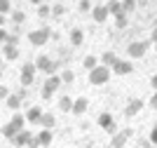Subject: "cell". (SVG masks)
Returning a JSON list of instances; mask_svg holds the SVG:
<instances>
[{
  "instance_id": "46",
  "label": "cell",
  "mask_w": 157,
  "mask_h": 148,
  "mask_svg": "<svg viewBox=\"0 0 157 148\" xmlns=\"http://www.w3.org/2000/svg\"><path fill=\"white\" fill-rule=\"evenodd\" d=\"M0 75H2V73H0Z\"/></svg>"
},
{
  "instance_id": "29",
  "label": "cell",
  "mask_w": 157,
  "mask_h": 148,
  "mask_svg": "<svg viewBox=\"0 0 157 148\" xmlns=\"http://www.w3.org/2000/svg\"><path fill=\"white\" fill-rule=\"evenodd\" d=\"M49 14H52V7L49 5H45V2L38 5V17H49Z\"/></svg>"
},
{
  "instance_id": "16",
  "label": "cell",
  "mask_w": 157,
  "mask_h": 148,
  "mask_svg": "<svg viewBox=\"0 0 157 148\" xmlns=\"http://www.w3.org/2000/svg\"><path fill=\"white\" fill-rule=\"evenodd\" d=\"M35 139L40 141V146H42V148H45V146H52L54 132H52V129H40L38 134H35Z\"/></svg>"
},
{
  "instance_id": "9",
  "label": "cell",
  "mask_w": 157,
  "mask_h": 148,
  "mask_svg": "<svg viewBox=\"0 0 157 148\" xmlns=\"http://www.w3.org/2000/svg\"><path fill=\"white\" fill-rule=\"evenodd\" d=\"M35 64H24V68H21V75H19V80H21V85L24 87H28V85H33L35 82Z\"/></svg>"
},
{
  "instance_id": "45",
  "label": "cell",
  "mask_w": 157,
  "mask_h": 148,
  "mask_svg": "<svg viewBox=\"0 0 157 148\" xmlns=\"http://www.w3.org/2000/svg\"><path fill=\"white\" fill-rule=\"evenodd\" d=\"M45 148H49V146H45Z\"/></svg>"
},
{
  "instance_id": "34",
  "label": "cell",
  "mask_w": 157,
  "mask_h": 148,
  "mask_svg": "<svg viewBox=\"0 0 157 148\" xmlns=\"http://www.w3.org/2000/svg\"><path fill=\"white\" fill-rule=\"evenodd\" d=\"M10 94H12V92H10V87H5V85H0V99H7Z\"/></svg>"
},
{
  "instance_id": "18",
  "label": "cell",
  "mask_w": 157,
  "mask_h": 148,
  "mask_svg": "<svg viewBox=\"0 0 157 148\" xmlns=\"http://www.w3.org/2000/svg\"><path fill=\"white\" fill-rule=\"evenodd\" d=\"M33 64H35V71H42V73H45L47 68H49V66H52V59L47 57V54H40V57L35 59V61H33Z\"/></svg>"
},
{
  "instance_id": "12",
  "label": "cell",
  "mask_w": 157,
  "mask_h": 148,
  "mask_svg": "<svg viewBox=\"0 0 157 148\" xmlns=\"http://www.w3.org/2000/svg\"><path fill=\"white\" fill-rule=\"evenodd\" d=\"M87 108H89V99L87 97H78V99H73V115H85Z\"/></svg>"
},
{
  "instance_id": "8",
  "label": "cell",
  "mask_w": 157,
  "mask_h": 148,
  "mask_svg": "<svg viewBox=\"0 0 157 148\" xmlns=\"http://www.w3.org/2000/svg\"><path fill=\"white\" fill-rule=\"evenodd\" d=\"M113 75H129L134 73V64H131V59H117V64L110 68Z\"/></svg>"
},
{
  "instance_id": "6",
  "label": "cell",
  "mask_w": 157,
  "mask_h": 148,
  "mask_svg": "<svg viewBox=\"0 0 157 148\" xmlns=\"http://www.w3.org/2000/svg\"><path fill=\"white\" fill-rule=\"evenodd\" d=\"M49 35H52L49 28H35V31L28 33V42H31L33 47H42L47 40H49Z\"/></svg>"
},
{
  "instance_id": "10",
  "label": "cell",
  "mask_w": 157,
  "mask_h": 148,
  "mask_svg": "<svg viewBox=\"0 0 157 148\" xmlns=\"http://www.w3.org/2000/svg\"><path fill=\"white\" fill-rule=\"evenodd\" d=\"M143 106H145V101H143V99H129V101H127V106H124V115H127V118L138 115Z\"/></svg>"
},
{
  "instance_id": "11",
  "label": "cell",
  "mask_w": 157,
  "mask_h": 148,
  "mask_svg": "<svg viewBox=\"0 0 157 148\" xmlns=\"http://www.w3.org/2000/svg\"><path fill=\"white\" fill-rule=\"evenodd\" d=\"M31 136H33V132H31V129H21V132H17V134H14L12 139H10V141H12L17 148H24L28 141H31Z\"/></svg>"
},
{
  "instance_id": "2",
  "label": "cell",
  "mask_w": 157,
  "mask_h": 148,
  "mask_svg": "<svg viewBox=\"0 0 157 148\" xmlns=\"http://www.w3.org/2000/svg\"><path fill=\"white\" fill-rule=\"evenodd\" d=\"M110 68L103 64H98L96 68H92V71L87 73V80H89V85H94V87H98V85H105L108 80H110Z\"/></svg>"
},
{
  "instance_id": "36",
  "label": "cell",
  "mask_w": 157,
  "mask_h": 148,
  "mask_svg": "<svg viewBox=\"0 0 157 148\" xmlns=\"http://www.w3.org/2000/svg\"><path fill=\"white\" fill-rule=\"evenodd\" d=\"M148 141H150V143H157V125L150 129V136H148Z\"/></svg>"
},
{
  "instance_id": "43",
  "label": "cell",
  "mask_w": 157,
  "mask_h": 148,
  "mask_svg": "<svg viewBox=\"0 0 157 148\" xmlns=\"http://www.w3.org/2000/svg\"><path fill=\"white\" fill-rule=\"evenodd\" d=\"M2 64H5V59H2V54H0V68H2Z\"/></svg>"
},
{
  "instance_id": "22",
  "label": "cell",
  "mask_w": 157,
  "mask_h": 148,
  "mask_svg": "<svg viewBox=\"0 0 157 148\" xmlns=\"http://www.w3.org/2000/svg\"><path fill=\"white\" fill-rule=\"evenodd\" d=\"M117 54H115V52H103V54H101V61H103V66H108V68H113V66L117 64Z\"/></svg>"
},
{
  "instance_id": "44",
  "label": "cell",
  "mask_w": 157,
  "mask_h": 148,
  "mask_svg": "<svg viewBox=\"0 0 157 148\" xmlns=\"http://www.w3.org/2000/svg\"><path fill=\"white\" fill-rule=\"evenodd\" d=\"M155 50H157V45H155Z\"/></svg>"
},
{
  "instance_id": "1",
  "label": "cell",
  "mask_w": 157,
  "mask_h": 148,
  "mask_svg": "<svg viewBox=\"0 0 157 148\" xmlns=\"http://www.w3.org/2000/svg\"><path fill=\"white\" fill-rule=\"evenodd\" d=\"M24 125H26V115H21V113H14L12 120H10L7 125H2V127H0V134L5 136V139H12L17 132H21V129H24Z\"/></svg>"
},
{
  "instance_id": "31",
  "label": "cell",
  "mask_w": 157,
  "mask_h": 148,
  "mask_svg": "<svg viewBox=\"0 0 157 148\" xmlns=\"http://www.w3.org/2000/svg\"><path fill=\"white\" fill-rule=\"evenodd\" d=\"M78 10H80V12H89V10H92V0H80Z\"/></svg>"
},
{
  "instance_id": "35",
  "label": "cell",
  "mask_w": 157,
  "mask_h": 148,
  "mask_svg": "<svg viewBox=\"0 0 157 148\" xmlns=\"http://www.w3.org/2000/svg\"><path fill=\"white\" fill-rule=\"evenodd\" d=\"M26 146H28V148H42V146H40V141H38V139H35V134L31 136V141H28Z\"/></svg>"
},
{
  "instance_id": "25",
  "label": "cell",
  "mask_w": 157,
  "mask_h": 148,
  "mask_svg": "<svg viewBox=\"0 0 157 148\" xmlns=\"http://www.w3.org/2000/svg\"><path fill=\"white\" fill-rule=\"evenodd\" d=\"M82 66H85L87 71H92V68H96V66H98V59L94 57V54H89V57H85V61H82Z\"/></svg>"
},
{
  "instance_id": "38",
  "label": "cell",
  "mask_w": 157,
  "mask_h": 148,
  "mask_svg": "<svg viewBox=\"0 0 157 148\" xmlns=\"http://www.w3.org/2000/svg\"><path fill=\"white\" fill-rule=\"evenodd\" d=\"M150 42H152V45H157V26L152 28V33H150Z\"/></svg>"
},
{
  "instance_id": "21",
  "label": "cell",
  "mask_w": 157,
  "mask_h": 148,
  "mask_svg": "<svg viewBox=\"0 0 157 148\" xmlns=\"http://www.w3.org/2000/svg\"><path fill=\"white\" fill-rule=\"evenodd\" d=\"M21 101H24V99H21L19 94H10V97L5 99V103H7V108H10V110H19L21 108Z\"/></svg>"
},
{
  "instance_id": "19",
  "label": "cell",
  "mask_w": 157,
  "mask_h": 148,
  "mask_svg": "<svg viewBox=\"0 0 157 148\" xmlns=\"http://www.w3.org/2000/svg\"><path fill=\"white\" fill-rule=\"evenodd\" d=\"M82 42H85V33H82V28H73V31H71V45L80 47Z\"/></svg>"
},
{
  "instance_id": "28",
  "label": "cell",
  "mask_w": 157,
  "mask_h": 148,
  "mask_svg": "<svg viewBox=\"0 0 157 148\" xmlns=\"http://www.w3.org/2000/svg\"><path fill=\"white\" fill-rule=\"evenodd\" d=\"M61 82H73V80H75V73L71 71V68H66V71H61Z\"/></svg>"
},
{
  "instance_id": "40",
  "label": "cell",
  "mask_w": 157,
  "mask_h": 148,
  "mask_svg": "<svg viewBox=\"0 0 157 148\" xmlns=\"http://www.w3.org/2000/svg\"><path fill=\"white\" fill-rule=\"evenodd\" d=\"M150 106H152V108H157V92L150 97Z\"/></svg>"
},
{
  "instance_id": "33",
  "label": "cell",
  "mask_w": 157,
  "mask_h": 148,
  "mask_svg": "<svg viewBox=\"0 0 157 148\" xmlns=\"http://www.w3.org/2000/svg\"><path fill=\"white\" fill-rule=\"evenodd\" d=\"M63 14V5H52V17H61Z\"/></svg>"
},
{
  "instance_id": "4",
  "label": "cell",
  "mask_w": 157,
  "mask_h": 148,
  "mask_svg": "<svg viewBox=\"0 0 157 148\" xmlns=\"http://www.w3.org/2000/svg\"><path fill=\"white\" fill-rule=\"evenodd\" d=\"M96 122H98V127L103 129V132H108V134H115L117 132V122H115V118L108 113V110H101L98 113V118H96Z\"/></svg>"
},
{
  "instance_id": "17",
  "label": "cell",
  "mask_w": 157,
  "mask_h": 148,
  "mask_svg": "<svg viewBox=\"0 0 157 148\" xmlns=\"http://www.w3.org/2000/svg\"><path fill=\"white\" fill-rule=\"evenodd\" d=\"M40 127L42 129H54L56 127V118H54V113H42V120H40Z\"/></svg>"
},
{
  "instance_id": "26",
  "label": "cell",
  "mask_w": 157,
  "mask_h": 148,
  "mask_svg": "<svg viewBox=\"0 0 157 148\" xmlns=\"http://www.w3.org/2000/svg\"><path fill=\"white\" fill-rule=\"evenodd\" d=\"M136 10V0H122V12L124 14H131Z\"/></svg>"
},
{
  "instance_id": "37",
  "label": "cell",
  "mask_w": 157,
  "mask_h": 148,
  "mask_svg": "<svg viewBox=\"0 0 157 148\" xmlns=\"http://www.w3.org/2000/svg\"><path fill=\"white\" fill-rule=\"evenodd\" d=\"M7 35H10V33H7L5 28H0V45H5V42H7Z\"/></svg>"
},
{
  "instance_id": "14",
  "label": "cell",
  "mask_w": 157,
  "mask_h": 148,
  "mask_svg": "<svg viewBox=\"0 0 157 148\" xmlns=\"http://www.w3.org/2000/svg\"><path fill=\"white\" fill-rule=\"evenodd\" d=\"M108 7L105 5H96V7H92V19L96 21V24H103V21H108Z\"/></svg>"
},
{
  "instance_id": "5",
  "label": "cell",
  "mask_w": 157,
  "mask_h": 148,
  "mask_svg": "<svg viewBox=\"0 0 157 148\" xmlns=\"http://www.w3.org/2000/svg\"><path fill=\"white\" fill-rule=\"evenodd\" d=\"M59 87H61V78L59 75H47V80H45V85H42V92H40V94H42L45 101H49Z\"/></svg>"
},
{
  "instance_id": "42",
  "label": "cell",
  "mask_w": 157,
  "mask_h": 148,
  "mask_svg": "<svg viewBox=\"0 0 157 148\" xmlns=\"http://www.w3.org/2000/svg\"><path fill=\"white\" fill-rule=\"evenodd\" d=\"M31 2H33V5H35V7H38V5H42L45 0H31Z\"/></svg>"
},
{
  "instance_id": "41",
  "label": "cell",
  "mask_w": 157,
  "mask_h": 148,
  "mask_svg": "<svg viewBox=\"0 0 157 148\" xmlns=\"http://www.w3.org/2000/svg\"><path fill=\"white\" fill-rule=\"evenodd\" d=\"M5 21H7V17H5V14H0V28L5 26Z\"/></svg>"
},
{
  "instance_id": "39",
  "label": "cell",
  "mask_w": 157,
  "mask_h": 148,
  "mask_svg": "<svg viewBox=\"0 0 157 148\" xmlns=\"http://www.w3.org/2000/svg\"><path fill=\"white\" fill-rule=\"evenodd\" d=\"M150 87H152V90H155V92H157V73H155V75H152V78H150Z\"/></svg>"
},
{
  "instance_id": "24",
  "label": "cell",
  "mask_w": 157,
  "mask_h": 148,
  "mask_svg": "<svg viewBox=\"0 0 157 148\" xmlns=\"http://www.w3.org/2000/svg\"><path fill=\"white\" fill-rule=\"evenodd\" d=\"M127 26H129V14L124 12L115 14V28H127Z\"/></svg>"
},
{
  "instance_id": "27",
  "label": "cell",
  "mask_w": 157,
  "mask_h": 148,
  "mask_svg": "<svg viewBox=\"0 0 157 148\" xmlns=\"http://www.w3.org/2000/svg\"><path fill=\"white\" fill-rule=\"evenodd\" d=\"M12 21L17 26H21L24 21H26V12H21V10H17V12H12Z\"/></svg>"
},
{
  "instance_id": "32",
  "label": "cell",
  "mask_w": 157,
  "mask_h": 148,
  "mask_svg": "<svg viewBox=\"0 0 157 148\" xmlns=\"http://www.w3.org/2000/svg\"><path fill=\"white\" fill-rule=\"evenodd\" d=\"M7 45H19V33H10L7 35Z\"/></svg>"
},
{
  "instance_id": "3",
  "label": "cell",
  "mask_w": 157,
  "mask_h": 148,
  "mask_svg": "<svg viewBox=\"0 0 157 148\" xmlns=\"http://www.w3.org/2000/svg\"><path fill=\"white\" fill-rule=\"evenodd\" d=\"M150 47H152L150 38H148V40H134V42L127 45V54H129V59H143Z\"/></svg>"
},
{
  "instance_id": "13",
  "label": "cell",
  "mask_w": 157,
  "mask_h": 148,
  "mask_svg": "<svg viewBox=\"0 0 157 148\" xmlns=\"http://www.w3.org/2000/svg\"><path fill=\"white\" fill-rule=\"evenodd\" d=\"M42 113H45V108H40V106H31V108L26 110V122L40 125V120H42Z\"/></svg>"
},
{
  "instance_id": "20",
  "label": "cell",
  "mask_w": 157,
  "mask_h": 148,
  "mask_svg": "<svg viewBox=\"0 0 157 148\" xmlns=\"http://www.w3.org/2000/svg\"><path fill=\"white\" fill-rule=\"evenodd\" d=\"M59 110L61 113H71L73 110V97H68V94L59 97Z\"/></svg>"
},
{
  "instance_id": "7",
  "label": "cell",
  "mask_w": 157,
  "mask_h": 148,
  "mask_svg": "<svg viewBox=\"0 0 157 148\" xmlns=\"http://www.w3.org/2000/svg\"><path fill=\"white\" fill-rule=\"evenodd\" d=\"M131 129H117L115 134L110 136V148H124L127 146V141L131 139Z\"/></svg>"
},
{
  "instance_id": "15",
  "label": "cell",
  "mask_w": 157,
  "mask_h": 148,
  "mask_svg": "<svg viewBox=\"0 0 157 148\" xmlns=\"http://www.w3.org/2000/svg\"><path fill=\"white\" fill-rule=\"evenodd\" d=\"M0 54H2V59L5 61H14V59L19 57V45H2V50H0Z\"/></svg>"
},
{
  "instance_id": "23",
  "label": "cell",
  "mask_w": 157,
  "mask_h": 148,
  "mask_svg": "<svg viewBox=\"0 0 157 148\" xmlns=\"http://www.w3.org/2000/svg\"><path fill=\"white\" fill-rule=\"evenodd\" d=\"M105 7H108V14L115 17V14L122 12V0H110V2H105Z\"/></svg>"
},
{
  "instance_id": "30",
  "label": "cell",
  "mask_w": 157,
  "mask_h": 148,
  "mask_svg": "<svg viewBox=\"0 0 157 148\" xmlns=\"http://www.w3.org/2000/svg\"><path fill=\"white\" fill-rule=\"evenodd\" d=\"M12 10V0H0V14H7Z\"/></svg>"
}]
</instances>
